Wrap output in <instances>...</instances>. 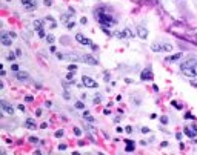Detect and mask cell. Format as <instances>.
Wrapping results in <instances>:
<instances>
[{
    "instance_id": "1",
    "label": "cell",
    "mask_w": 197,
    "mask_h": 155,
    "mask_svg": "<svg viewBox=\"0 0 197 155\" xmlns=\"http://www.w3.org/2000/svg\"><path fill=\"white\" fill-rule=\"evenodd\" d=\"M180 69L188 77H197V58L194 57L186 58L185 62L180 63Z\"/></svg>"
},
{
    "instance_id": "2",
    "label": "cell",
    "mask_w": 197,
    "mask_h": 155,
    "mask_svg": "<svg viewBox=\"0 0 197 155\" xmlns=\"http://www.w3.org/2000/svg\"><path fill=\"white\" fill-rule=\"evenodd\" d=\"M94 16H96L97 22L103 26V28H108V26H112V25L116 23V20L111 17V14H105V12H102V11H98V9L96 11V14H94Z\"/></svg>"
},
{
    "instance_id": "3",
    "label": "cell",
    "mask_w": 197,
    "mask_h": 155,
    "mask_svg": "<svg viewBox=\"0 0 197 155\" xmlns=\"http://www.w3.org/2000/svg\"><path fill=\"white\" fill-rule=\"evenodd\" d=\"M173 45L171 43H153L151 45V51L154 52H173Z\"/></svg>"
},
{
    "instance_id": "4",
    "label": "cell",
    "mask_w": 197,
    "mask_h": 155,
    "mask_svg": "<svg viewBox=\"0 0 197 155\" xmlns=\"http://www.w3.org/2000/svg\"><path fill=\"white\" fill-rule=\"evenodd\" d=\"M0 108H2V112H5V114H8V115H13L14 112H16L14 106L9 104L6 100H0Z\"/></svg>"
},
{
    "instance_id": "5",
    "label": "cell",
    "mask_w": 197,
    "mask_h": 155,
    "mask_svg": "<svg viewBox=\"0 0 197 155\" xmlns=\"http://www.w3.org/2000/svg\"><path fill=\"white\" fill-rule=\"evenodd\" d=\"M0 41H2L3 46H11L14 41V37L11 35V32H2L0 34Z\"/></svg>"
},
{
    "instance_id": "6",
    "label": "cell",
    "mask_w": 197,
    "mask_h": 155,
    "mask_svg": "<svg viewBox=\"0 0 197 155\" xmlns=\"http://www.w3.org/2000/svg\"><path fill=\"white\" fill-rule=\"evenodd\" d=\"M82 83H83V86L85 88H89V89H96L97 88V81L96 80H93L91 77H88V75H83L82 77Z\"/></svg>"
},
{
    "instance_id": "7",
    "label": "cell",
    "mask_w": 197,
    "mask_h": 155,
    "mask_svg": "<svg viewBox=\"0 0 197 155\" xmlns=\"http://www.w3.org/2000/svg\"><path fill=\"white\" fill-rule=\"evenodd\" d=\"M183 132L188 135V137H191V138L197 137V124H188V126H185Z\"/></svg>"
},
{
    "instance_id": "8",
    "label": "cell",
    "mask_w": 197,
    "mask_h": 155,
    "mask_svg": "<svg viewBox=\"0 0 197 155\" xmlns=\"http://www.w3.org/2000/svg\"><path fill=\"white\" fill-rule=\"evenodd\" d=\"M153 78H154V75H153V71H151L149 68L143 69L142 74H140V80H143V81H151Z\"/></svg>"
},
{
    "instance_id": "9",
    "label": "cell",
    "mask_w": 197,
    "mask_h": 155,
    "mask_svg": "<svg viewBox=\"0 0 197 155\" xmlns=\"http://www.w3.org/2000/svg\"><path fill=\"white\" fill-rule=\"evenodd\" d=\"M22 6L26 11H34L37 8V2L36 0H22Z\"/></svg>"
},
{
    "instance_id": "10",
    "label": "cell",
    "mask_w": 197,
    "mask_h": 155,
    "mask_svg": "<svg viewBox=\"0 0 197 155\" xmlns=\"http://www.w3.org/2000/svg\"><path fill=\"white\" fill-rule=\"evenodd\" d=\"M57 58L59 60H69V62H79L80 57L75 54H57Z\"/></svg>"
},
{
    "instance_id": "11",
    "label": "cell",
    "mask_w": 197,
    "mask_h": 155,
    "mask_svg": "<svg viewBox=\"0 0 197 155\" xmlns=\"http://www.w3.org/2000/svg\"><path fill=\"white\" fill-rule=\"evenodd\" d=\"M82 58H83V62H85L86 65H89V66H96V65H98V62L96 60V57H93L91 54H85Z\"/></svg>"
},
{
    "instance_id": "12",
    "label": "cell",
    "mask_w": 197,
    "mask_h": 155,
    "mask_svg": "<svg viewBox=\"0 0 197 155\" xmlns=\"http://www.w3.org/2000/svg\"><path fill=\"white\" fill-rule=\"evenodd\" d=\"M136 31H137L139 39H142V40H146L148 39V29L145 28V26H137V28H136Z\"/></svg>"
},
{
    "instance_id": "13",
    "label": "cell",
    "mask_w": 197,
    "mask_h": 155,
    "mask_svg": "<svg viewBox=\"0 0 197 155\" xmlns=\"http://www.w3.org/2000/svg\"><path fill=\"white\" fill-rule=\"evenodd\" d=\"M75 40H77L80 45H93V43H91V40H89V39H86V37L83 35V34H80V32L75 34Z\"/></svg>"
},
{
    "instance_id": "14",
    "label": "cell",
    "mask_w": 197,
    "mask_h": 155,
    "mask_svg": "<svg viewBox=\"0 0 197 155\" xmlns=\"http://www.w3.org/2000/svg\"><path fill=\"white\" fill-rule=\"evenodd\" d=\"M25 127H26V129H29V131H36L37 129V123L34 122L32 118H26L25 120Z\"/></svg>"
},
{
    "instance_id": "15",
    "label": "cell",
    "mask_w": 197,
    "mask_h": 155,
    "mask_svg": "<svg viewBox=\"0 0 197 155\" xmlns=\"http://www.w3.org/2000/svg\"><path fill=\"white\" fill-rule=\"evenodd\" d=\"M16 78L19 81H28L29 80V74L23 72V71H19V72H16Z\"/></svg>"
},
{
    "instance_id": "16",
    "label": "cell",
    "mask_w": 197,
    "mask_h": 155,
    "mask_svg": "<svg viewBox=\"0 0 197 155\" xmlns=\"http://www.w3.org/2000/svg\"><path fill=\"white\" fill-rule=\"evenodd\" d=\"M125 143H126V152H134V149H136L134 141H131V140H125Z\"/></svg>"
},
{
    "instance_id": "17",
    "label": "cell",
    "mask_w": 197,
    "mask_h": 155,
    "mask_svg": "<svg viewBox=\"0 0 197 155\" xmlns=\"http://www.w3.org/2000/svg\"><path fill=\"white\" fill-rule=\"evenodd\" d=\"M179 58H182V52H177V54L171 55V57H166V58H165V62L171 63V62H176V60H179Z\"/></svg>"
},
{
    "instance_id": "18",
    "label": "cell",
    "mask_w": 197,
    "mask_h": 155,
    "mask_svg": "<svg viewBox=\"0 0 197 155\" xmlns=\"http://www.w3.org/2000/svg\"><path fill=\"white\" fill-rule=\"evenodd\" d=\"M34 28H36V31L39 32L43 29V20H34Z\"/></svg>"
},
{
    "instance_id": "19",
    "label": "cell",
    "mask_w": 197,
    "mask_h": 155,
    "mask_svg": "<svg viewBox=\"0 0 197 155\" xmlns=\"http://www.w3.org/2000/svg\"><path fill=\"white\" fill-rule=\"evenodd\" d=\"M45 20H46L48 23H49V28H57V23H56V20H54V18H52L51 16H49V17H46V18H45Z\"/></svg>"
},
{
    "instance_id": "20",
    "label": "cell",
    "mask_w": 197,
    "mask_h": 155,
    "mask_svg": "<svg viewBox=\"0 0 197 155\" xmlns=\"http://www.w3.org/2000/svg\"><path fill=\"white\" fill-rule=\"evenodd\" d=\"M74 17V14H63V16H62V22H63V23H68V22H69V18H73Z\"/></svg>"
},
{
    "instance_id": "21",
    "label": "cell",
    "mask_w": 197,
    "mask_h": 155,
    "mask_svg": "<svg viewBox=\"0 0 197 155\" xmlns=\"http://www.w3.org/2000/svg\"><path fill=\"white\" fill-rule=\"evenodd\" d=\"M83 117H85V118H86V120H88V122H91V123H93V122H94V117H91L88 111H85V112H83Z\"/></svg>"
},
{
    "instance_id": "22",
    "label": "cell",
    "mask_w": 197,
    "mask_h": 155,
    "mask_svg": "<svg viewBox=\"0 0 197 155\" xmlns=\"http://www.w3.org/2000/svg\"><path fill=\"white\" fill-rule=\"evenodd\" d=\"M74 72H75V71H74ZM74 72H73V71H69V72L66 74V78H68L69 81H73V80H74Z\"/></svg>"
},
{
    "instance_id": "23",
    "label": "cell",
    "mask_w": 197,
    "mask_h": 155,
    "mask_svg": "<svg viewBox=\"0 0 197 155\" xmlns=\"http://www.w3.org/2000/svg\"><path fill=\"white\" fill-rule=\"evenodd\" d=\"M63 134H65V132H63V129L56 131V138H62V137H63Z\"/></svg>"
},
{
    "instance_id": "24",
    "label": "cell",
    "mask_w": 197,
    "mask_h": 155,
    "mask_svg": "<svg viewBox=\"0 0 197 155\" xmlns=\"http://www.w3.org/2000/svg\"><path fill=\"white\" fill-rule=\"evenodd\" d=\"M11 71H14V72H19V65H17V63H11Z\"/></svg>"
},
{
    "instance_id": "25",
    "label": "cell",
    "mask_w": 197,
    "mask_h": 155,
    "mask_svg": "<svg viewBox=\"0 0 197 155\" xmlns=\"http://www.w3.org/2000/svg\"><path fill=\"white\" fill-rule=\"evenodd\" d=\"M54 40H56L54 35H51V34H49V35H46V41H48V43H54Z\"/></svg>"
},
{
    "instance_id": "26",
    "label": "cell",
    "mask_w": 197,
    "mask_h": 155,
    "mask_svg": "<svg viewBox=\"0 0 197 155\" xmlns=\"http://www.w3.org/2000/svg\"><path fill=\"white\" fill-rule=\"evenodd\" d=\"M16 57H17V54H16V52H11V54H8V57H6V58L11 60V62H14V58H16Z\"/></svg>"
},
{
    "instance_id": "27",
    "label": "cell",
    "mask_w": 197,
    "mask_h": 155,
    "mask_svg": "<svg viewBox=\"0 0 197 155\" xmlns=\"http://www.w3.org/2000/svg\"><path fill=\"white\" fill-rule=\"evenodd\" d=\"M160 123H162V124H168V117H166V115H162V117H160Z\"/></svg>"
},
{
    "instance_id": "28",
    "label": "cell",
    "mask_w": 197,
    "mask_h": 155,
    "mask_svg": "<svg viewBox=\"0 0 197 155\" xmlns=\"http://www.w3.org/2000/svg\"><path fill=\"white\" fill-rule=\"evenodd\" d=\"M74 26H75V22H68V23H66V28L68 29H73Z\"/></svg>"
},
{
    "instance_id": "29",
    "label": "cell",
    "mask_w": 197,
    "mask_h": 155,
    "mask_svg": "<svg viewBox=\"0 0 197 155\" xmlns=\"http://www.w3.org/2000/svg\"><path fill=\"white\" fill-rule=\"evenodd\" d=\"M75 108L77 109H85V104H83L82 101H77V103H75Z\"/></svg>"
},
{
    "instance_id": "30",
    "label": "cell",
    "mask_w": 197,
    "mask_h": 155,
    "mask_svg": "<svg viewBox=\"0 0 197 155\" xmlns=\"http://www.w3.org/2000/svg\"><path fill=\"white\" fill-rule=\"evenodd\" d=\"M93 101H94V103H96V104H97V103H100V101H102V95H96V97H94V100H93Z\"/></svg>"
},
{
    "instance_id": "31",
    "label": "cell",
    "mask_w": 197,
    "mask_h": 155,
    "mask_svg": "<svg viewBox=\"0 0 197 155\" xmlns=\"http://www.w3.org/2000/svg\"><path fill=\"white\" fill-rule=\"evenodd\" d=\"M74 134L77 135V137H80V135H82V131L79 129V127H74Z\"/></svg>"
},
{
    "instance_id": "32",
    "label": "cell",
    "mask_w": 197,
    "mask_h": 155,
    "mask_svg": "<svg viewBox=\"0 0 197 155\" xmlns=\"http://www.w3.org/2000/svg\"><path fill=\"white\" fill-rule=\"evenodd\" d=\"M68 69H69V71H77V65H69V66H68Z\"/></svg>"
},
{
    "instance_id": "33",
    "label": "cell",
    "mask_w": 197,
    "mask_h": 155,
    "mask_svg": "<svg viewBox=\"0 0 197 155\" xmlns=\"http://www.w3.org/2000/svg\"><path fill=\"white\" fill-rule=\"evenodd\" d=\"M43 3H45V6H51L52 5V0H43Z\"/></svg>"
},
{
    "instance_id": "34",
    "label": "cell",
    "mask_w": 197,
    "mask_h": 155,
    "mask_svg": "<svg viewBox=\"0 0 197 155\" xmlns=\"http://www.w3.org/2000/svg\"><path fill=\"white\" fill-rule=\"evenodd\" d=\"M86 22H88V20H86V17H82V18H80V23H82V25H86Z\"/></svg>"
},
{
    "instance_id": "35",
    "label": "cell",
    "mask_w": 197,
    "mask_h": 155,
    "mask_svg": "<svg viewBox=\"0 0 197 155\" xmlns=\"http://www.w3.org/2000/svg\"><path fill=\"white\" fill-rule=\"evenodd\" d=\"M57 149H59V150H65V149H66V144H60Z\"/></svg>"
},
{
    "instance_id": "36",
    "label": "cell",
    "mask_w": 197,
    "mask_h": 155,
    "mask_svg": "<svg viewBox=\"0 0 197 155\" xmlns=\"http://www.w3.org/2000/svg\"><path fill=\"white\" fill-rule=\"evenodd\" d=\"M173 106H176L177 109H182V106H180V104H179V103H176V101H173Z\"/></svg>"
},
{
    "instance_id": "37",
    "label": "cell",
    "mask_w": 197,
    "mask_h": 155,
    "mask_svg": "<svg viewBox=\"0 0 197 155\" xmlns=\"http://www.w3.org/2000/svg\"><path fill=\"white\" fill-rule=\"evenodd\" d=\"M25 101H32V97L31 95H26L25 97Z\"/></svg>"
},
{
    "instance_id": "38",
    "label": "cell",
    "mask_w": 197,
    "mask_h": 155,
    "mask_svg": "<svg viewBox=\"0 0 197 155\" xmlns=\"http://www.w3.org/2000/svg\"><path fill=\"white\" fill-rule=\"evenodd\" d=\"M36 115H37V117L42 115V109H36Z\"/></svg>"
},
{
    "instance_id": "39",
    "label": "cell",
    "mask_w": 197,
    "mask_h": 155,
    "mask_svg": "<svg viewBox=\"0 0 197 155\" xmlns=\"http://www.w3.org/2000/svg\"><path fill=\"white\" fill-rule=\"evenodd\" d=\"M40 127H42V129H46V127H48V123H42Z\"/></svg>"
},
{
    "instance_id": "40",
    "label": "cell",
    "mask_w": 197,
    "mask_h": 155,
    "mask_svg": "<svg viewBox=\"0 0 197 155\" xmlns=\"http://www.w3.org/2000/svg\"><path fill=\"white\" fill-rule=\"evenodd\" d=\"M37 34H39V37H45V31H43V29H42V31H39Z\"/></svg>"
},
{
    "instance_id": "41",
    "label": "cell",
    "mask_w": 197,
    "mask_h": 155,
    "mask_svg": "<svg viewBox=\"0 0 197 155\" xmlns=\"http://www.w3.org/2000/svg\"><path fill=\"white\" fill-rule=\"evenodd\" d=\"M16 54H17V57H22V49H17Z\"/></svg>"
},
{
    "instance_id": "42",
    "label": "cell",
    "mask_w": 197,
    "mask_h": 155,
    "mask_svg": "<svg viewBox=\"0 0 197 155\" xmlns=\"http://www.w3.org/2000/svg\"><path fill=\"white\" fill-rule=\"evenodd\" d=\"M185 118H194V115L192 114H185Z\"/></svg>"
},
{
    "instance_id": "43",
    "label": "cell",
    "mask_w": 197,
    "mask_h": 155,
    "mask_svg": "<svg viewBox=\"0 0 197 155\" xmlns=\"http://www.w3.org/2000/svg\"><path fill=\"white\" fill-rule=\"evenodd\" d=\"M142 132H143V134H148V132H149V129H148V127H142Z\"/></svg>"
},
{
    "instance_id": "44",
    "label": "cell",
    "mask_w": 197,
    "mask_h": 155,
    "mask_svg": "<svg viewBox=\"0 0 197 155\" xmlns=\"http://www.w3.org/2000/svg\"><path fill=\"white\" fill-rule=\"evenodd\" d=\"M51 104H52V103H51V101H49V100H46V101H45V106H48V108H49V106H51Z\"/></svg>"
},
{
    "instance_id": "45",
    "label": "cell",
    "mask_w": 197,
    "mask_h": 155,
    "mask_svg": "<svg viewBox=\"0 0 197 155\" xmlns=\"http://www.w3.org/2000/svg\"><path fill=\"white\" fill-rule=\"evenodd\" d=\"M29 141H31V143H36L37 138H36V137H31V138H29Z\"/></svg>"
},
{
    "instance_id": "46",
    "label": "cell",
    "mask_w": 197,
    "mask_h": 155,
    "mask_svg": "<svg viewBox=\"0 0 197 155\" xmlns=\"http://www.w3.org/2000/svg\"><path fill=\"white\" fill-rule=\"evenodd\" d=\"M153 89L156 91V92H159V86H157V85H154V86H153Z\"/></svg>"
},
{
    "instance_id": "47",
    "label": "cell",
    "mask_w": 197,
    "mask_h": 155,
    "mask_svg": "<svg viewBox=\"0 0 197 155\" xmlns=\"http://www.w3.org/2000/svg\"><path fill=\"white\" fill-rule=\"evenodd\" d=\"M191 85L194 86V88H197V81H191Z\"/></svg>"
}]
</instances>
